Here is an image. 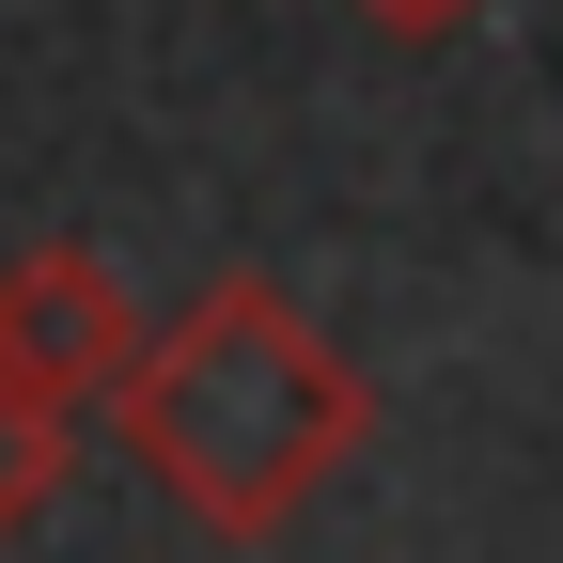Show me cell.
<instances>
[{"instance_id": "6da1fadb", "label": "cell", "mask_w": 563, "mask_h": 563, "mask_svg": "<svg viewBox=\"0 0 563 563\" xmlns=\"http://www.w3.org/2000/svg\"><path fill=\"white\" fill-rule=\"evenodd\" d=\"M110 439H125V470L157 485L188 532L266 548L282 517H313V485L344 454L376 439V391H361V361H344L266 266H220L157 344H141Z\"/></svg>"}, {"instance_id": "7a4b0ae2", "label": "cell", "mask_w": 563, "mask_h": 563, "mask_svg": "<svg viewBox=\"0 0 563 563\" xmlns=\"http://www.w3.org/2000/svg\"><path fill=\"white\" fill-rule=\"evenodd\" d=\"M141 344H157V329L125 313V282H110V251H95V235H32L16 266H0V376H32L63 422L125 407Z\"/></svg>"}, {"instance_id": "3957f363", "label": "cell", "mask_w": 563, "mask_h": 563, "mask_svg": "<svg viewBox=\"0 0 563 563\" xmlns=\"http://www.w3.org/2000/svg\"><path fill=\"white\" fill-rule=\"evenodd\" d=\"M47 501H63V407L32 376H0V548H16Z\"/></svg>"}, {"instance_id": "277c9868", "label": "cell", "mask_w": 563, "mask_h": 563, "mask_svg": "<svg viewBox=\"0 0 563 563\" xmlns=\"http://www.w3.org/2000/svg\"><path fill=\"white\" fill-rule=\"evenodd\" d=\"M344 16H361V32H391V47H454L485 0H344Z\"/></svg>"}]
</instances>
